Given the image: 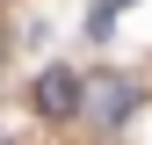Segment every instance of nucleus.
I'll return each instance as SVG.
<instances>
[{
	"label": "nucleus",
	"instance_id": "obj_1",
	"mask_svg": "<svg viewBox=\"0 0 152 145\" xmlns=\"http://www.w3.org/2000/svg\"><path fill=\"white\" fill-rule=\"evenodd\" d=\"M36 109H44V116H72V109H80V72L72 65L36 72Z\"/></svg>",
	"mask_w": 152,
	"mask_h": 145
},
{
	"label": "nucleus",
	"instance_id": "obj_2",
	"mask_svg": "<svg viewBox=\"0 0 152 145\" xmlns=\"http://www.w3.org/2000/svg\"><path fill=\"white\" fill-rule=\"evenodd\" d=\"M94 94H102V102H94V109H102V123H123V116H130V102H138V94H130L123 80H102Z\"/></svg>",
	"mask_w": 152,
	"mask_h": 145
},
{
	"label": "nucleus",
	"instance_id": "obj_3",
	"mask_svg": "<svg viewBox=\"0 0 152 145\" xmlns=\"http://www.w3.org/2000/svg\"><path fill=\"white\" fill-rule=\"evenodd\" d=\"M130 7V0H102V7H94L87 15V36H109V29H116V15Z\"/></svg>",
	"mask_w": 152,
	"mask_h": 145
}]
</instances>
